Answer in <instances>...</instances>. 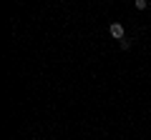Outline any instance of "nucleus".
I'll use <instances>...</instances> for the list:
<instances>
[{"instance_id":"obj_2","label":"nucleus","mask_w":151,"mask_h":140,"mask_svg":"<svg viewBox=\"0 0 151 140\" xmlns=\"http://www.w3.org/2000/svg\"><path fill=\"white\" fill-rule=\"evenodd\" d=\"M146 8H149L146 0H136V10H146Z\"/></svg>"},{"instance_id":"obj_3","label":"nucleus","mask_w":151,"mask_h":140,"mask_svg":"<svg viewBox=\"0 0 151 140\" xmlns=\"http://www.w3.org/2000/svg\"><path fill=\"white\" fill-rule=\"evenodd\" d=\"M121 48L129 50V48H131V40H129V38H124V40H121Z\"/></svg>"},{"instance_id":"obj_1","label":"nucleus","mask_w":151,"mask_h":140,"mask_svg":"<svg viewBox=\"0 0 151 140\" xmlns=\"http://www.w3.org/2000/svg\"><path fill=\"white\" fill-rule=\"evenodd\" d=\"M108 33H111L113 40H124V38H126V30H124L121 23H111V25H108Z\"/></svg>"}]
</instances>
